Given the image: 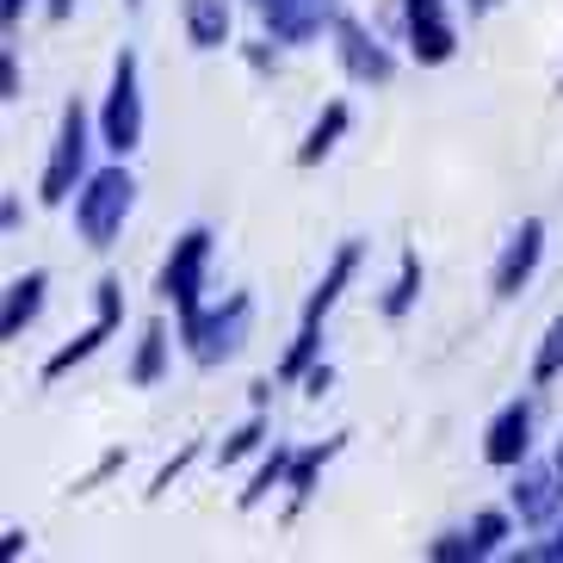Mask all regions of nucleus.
I'll return each mask as SVG.
<instances>
[{"label":"nucleus","mask_w":563,"mask_h":563,"mask_svg":"<svg viewBox=\"0 0 563 563\" xmlns=\"http://www.w3.org/2000/svg\"><path fill=\"white\" fill-rule=\"evenodd\" d=\"M329 37H334V56H341V68H347V81H360V87H384L390 75H397V56L384 51V44H378L372 32H365L360 19L341 13Z\"/></svg>","instance_id":"10"},{"label":"nucleus","mask_w":563,"mask_h":563,"mask_svg":"<svg viewBox=\"0 0 563 563\" xmlns=\"http://www.w3.org/2000/svg\"><path fill=\"white\" fill-rule=\"evenodd\" d=\"M520 563H563V527L551 539H539V545H520Z\"/></svg>","instance_id":"27"},{"label":"nucleus","mask_w":563,"mask_h":563,"mask_svg":"<svg viewBox=\"0 0 563 563\" xmlns=\"http://www.w3.org/2000/svg\"><path fill=\"white\" fill-rule=\"evenodd\" d=\"M124 7H143V0H124Z\"/></svg>","instance_id":"37"},{"label":"nucleus","mask_w":563,"mask_h":563,"mask_svg":"<svg viewBox=\"0 0 563 563\" xmlns=\"http://www.w3.org/2000/svg\"><path fill=\"white\" fill-rule=\"evenodd\" d=\"M341 446H347V433H334V440H316V446H303L298 459H291V483H285V489H291V508H303V501H310V489L322 483V471L341 459Z\"/></svg>","instance_id":"17"},{"label":"nucleus","mask_w":563,"mask_h":563,"mask_svg":"<svg viewBox=\"0 0 563 563\" xmlns=\"http://www.w3.org/2000/svg\"><path fill=\"white\" fill-rule=\"evenodd\" d=\"M489 7H496V0H471V13H489Z\"/></svg>","instance_id":"35"},{"label":"nucleus","mask_w":563,"mask_h":563,"mask_svg":"<svg viewBox=\"0 0 563 563\" xmlns=\"http://www.w3.org/2000/svg\"><path fill=\"white\" fill-rule=\"evenodd\" d=\"M291 459H298L291 446H273V452H266V459H261V471L249 477V489L235 496V508L249 514V508H261V501L273 496V489H285V483H291Z\"/></svg>","instance_id":"19"},{"label":"nucleus","mask_w":563,"mask_h":563,"mask_svg":"<svg viewBox=\"0 0 563 563\" xmlns=\"http://www.w3.org/2000/svg\"><path fill=\"white\" fill-rule=\"evenodd\" d=\"M180 19H186V44H192V51H223L230 32H235L230 0H186Z\"/></svg>","instance_id":"15"},{"label":"nucleus","mask_w":563,"mask_h":563,"mask_svg":"<svg viewBox=\"0 0 563 563\" xmlns=\"http://www.w3.org/2000/svg\"><path fill=\"white\" fill-rule=\"evenodd\" d=\"M527 452H532V402H508L489 421V433H483V459L496 464V471H520Z\"/></svg>","instance_id":"13"},{"label":"nucleus","mask_w":563,"mask_h":563,"mask_svg":"<svg viewBox=\"0 0 563 563\" xmlns=\"http://www.w3.org/2000/svg\"><path fill=\"white\" fill-rule=\"evenodd\" d=\"M199 452H205V446H199V440H186V446H180V452H174V459H167V464H162V471H155V483H150V501H162V496H167V489H174V477H180V471H186V464H192V459H199Z\"/></svg>","instance_id":"25"},{"label":"nucleus","mask_w":563,"mask_h":563,"mask_svg":"<svg viewBox=\"0 0 563 563\" xmlns=\"http://www.w3.org/2000/svg\"><path fill=\"white\" fill-rule=\"evenodd\" d=\"M347 124H353V112H347V100H329L322 112H316V124L303 131V143H298V167H322L334 150H341V136H347Z\"/></svg>","instance_id":"16"},{"label":"nucleus","mask_w":563,"mask_h":563,"mask_svg":"<svg viewBox=\"0 0 563 563\" xmlns=\"http://www.w3.org/2000/svg\"><path fill=\"white\" fill-rule=\"evenodd\" d=\"M508 508L520 514V527H545L551 514L563 508V471L558 464H520L508 489Z\"/></svg>","instance_id":"11"},{"label":"nucleus","mask_w":563,"mask_h":563,"mask_svg":"<svg viewBox=\"0 0 563 563\" xmlns=\"http://www.w3.org/2000/svg\"><path fill=\"white\" fill-rule=\"evenodd\" d=\"M415 298H421V254L402 249V254H397V279H390V291H384L378 310L390 316V322H402V316L415 310Z\"/></svg>","instance_id":"20"},{"label":"nucleus","mask_w":563,"mask_h":563,"mask_svg":"<svg viewBox=\"0 0 563 563\" xmlns=\"http://www.w3.org/2000/svg\"><path fill=\"white\" fill-rule=\"evenodd\" d=\"M167 322H143V334H136V353H131V384L136 390H155V384L167 378Z\"/></svg>","instance_id":"18"},{"label":"nucleus","mask_w":563,"mask_h":563,"mask_svg":"<svg viewBox=\"0 0 563 563\" xmlns=\"http://www.w3.org/2000/svg\"><path fill=\"white\" fill-rule=\"evenodd\" d=\"M131 205H136V180H131V167H124V155H118L112 167L87 174L81 192H75V235H81L93 254H106L118 235H124Z\"/></svg>","instance_id":"1"},{"label":"nucleus","mask_w":563,"mask_h":563,"mask_svg":"<svg viewBox=\"0 0 563 563\" xmlns=\"http://www.w3.org/2000/svg\"><path fill=\"white\" fill-rule=\"evenodd\" d=\"M100 150L112 155L143 150V63H136V51H118L112 63V87H106L100 106Z\"/></svg>","instance_id":"4"},{"label":"nucleus","mask_w":563,"mask_h":563,"mask_svg":"<svg viewBox=\"0 0 563 563\" xmlns=\"http://www.w3.org/2000/svg\"><path fill=\"white\" fill-rule=\"evenodd\" d=\"M508 527H514V508H483L477 520H471V545H477V563H483V558H496L501 539H508Z\"/></svg>","instance_id":"22"},{"label":"nucleus","mask_w":563,"mask_h":563,"mask_svg":"<svg viewBox=\"0 0 563 563\" xmlns=\"http://www.w3.org/2000/svg\"><path fill=\"white\" fill-rule=\"evenodd\" d=\"M118 464H124V452H106V459H100V464H93V471H87V477H81V483H75V496H81V489H93V483H100V477H112Z\"/></svg>","instance_id":"30"},{"label":"nucleus","mask_w":563,"mask_h":563,"mask_svg":"<svg viewBox=\"0 0 563 563\" xmlns=\"http://www.w3.org/2000/svg\"><path fill=\"white\" fill-rule=\"evenodd\" d=\"M211 249H217V235L205 230V223H192V230L174 235V249H167V261H162L155 291L174 303V316H180V322H192V316L205 310L199 291H205V273H211Z\"/></svg>","instance_id":"5"},{"label":"nucleus","mask_w":563,"mask_h":563,"mask_svg":"<svg viewBox=\"0 0 563 563\" xmlns=\"http://www.w3.org/2000/svg\"><path fill=\"white\" fill-rule=\"evenodd\" d=\"M249 322H254V298H249V291H230L217 310H199L192 322H180V341H186V353H192V365L211 372V365H223V360L242 353Z\"/></svg>","instance_id":"3"},{"label":"nucleus","mask_w":563,"mask_h":563,"mask_svg":"<svg viewBox=\"0 0 563 563\" xmlns=\"http://www.w3.org/2000/svg\"><path fill=\"white\" fill-rule=\"evenodd\" d=\"M25 7H32V0H0V25H7V32H13L19 19H25Z\"/></svg>","instance_id":"32"},{"label":"nucleus","mask_w":563,"mask_h":563,"mask_svg":"<svg viewBox=\"0 0 563 563\" xmlns=\"http://www.w3.org/2000/svg\"><path fill=\"white\" fill-rule=\"evenodd\" d=\"M261 446H266V421L254 415V421H242V428H235L223 446H217V464H242L249 452H261Z\"/></svg>","instance_id":"24"},{"label":"nucleus","mask_w":563,"mask_h":563,"mask_svg":"<svg viewBox=\"0 0 563 563\" xmlns=\"http://www.w3.org/2000/svg\"><path fill=\"white\" fill-rule=\"evenodd\" d=\"M44 291H51V273L44 266H32V273H19L13 285H7V303H0V341H19V334L37 322V310H44Z\"/></svg>","instance_id":"14"},{"label":"nucleus","mask_w":563,"mask_h":563,"mask_svg":"<svg viewBox=\"0 0 563 563\" xmlns=\"http://www.w3.org/2000/svg\"><path fill=\"white\" fill-rule=\"evenodd\" d=\"M0 230H7V235L19 230V199H13V192H7V199H0Z\"/></svg>","instance_id":"33"},{"label":"nucleus","mask_w":563,"mask_h":563,"mask_svg":"<svg viewBox=\"0 0 563 563\" xmlns=\"http://www.w3.org/2000/svg\"><path fill=\"white\" fill-rule=\"evenodd\" d=\"M433 563H477V545H471V532H440L428 545Z\"/></svg>","instance_id":"26"},{"label":"nucleus","mask_w":563,"mask_h":563,"mask_svg":"<svg viewBox=\"0 0 563 563\" xmlns=\"http://www.w3.org/2000/svg\"><path fill=\"white\" fill-rule=\"evenodd\" d=\"M0 100L7 106L19 100V56L13 51H0Z\"/></svg>","instance_id":"28"},{"label":"nucleus","mask_w":563,"mask_h":563,"mask_svg":"<svg viewBox=\"0 0 563 563\" xmlns=\"http://www.w3.org/2000/svg\"><path fill=\"white\" fill-rule=\"evenodd\" d=\"M558 93H563V81H558Z\"/></svg>","instance_id":"38"},{"label":"nucleus","mask_w":563,"mask_h":563,"mask_svg":"<svg viewBox=\"0 0 563 563\" xmlns=\"http://www.w3.org/2000/svg\"><path fill=\"white\" fill-rule=\"evenodd\" d=\"M316 353H322V329H316V322H298L291 347L279 353V384H303V372L316 365Z\"/></svg>","instance_id":"21"},{"label":"nucleus","mask_w":563,"mask_h":563,"mask_svg":"<svg viewBox=\"0 0 563 563\" xmlns=\"http://www.w3.org/2000/svg\"><path fill=\"white\" fill-rule=\"evenodd\" d=\"M551 378H563V316H551L545 341L532 353V384H551Z\"/></svg>","instance_id":"23"},{"label":"nucleus","mask_w":563,"mask_h":563,"mask_svg":"<svg viewBox=\"0 0 563 563\" xmlns=\"http://www.w3.org/2000/svg\"><path fill=\"white\" fill-rule=\"evenodd\" d=\"M93 303H100V316H93V329H81L75 341H68V347H56L51 360H44V384L68 378L75 365H87V360H93V353H100L106 341L118 334V322H124V285H118V279H100V285H93Z\"/></svg>","instance_id":"6"},{"label":"nucleus","mask_w":563,"mask_h":563,"mask_svg":"<svg viewBox=\"0 0 563 563\" xmlns=\"http://www.w3.org/2000/svg\"><path fill=\"white\" fill-rule=\"evenodd\" d=\"M360 261H365V242L360 235H347V242H334L329 266H322V279H316V291L303 298V322H316L322 329V316L341 303V291H347L353 279H360Z\"/></svg>","instance_id":"12"},{"label":"nucleus","mask_w":563,"mask_h":563,"mask_svg":"<svg viewBox=\"0 0 563 563\" xmlns=\"http://www.w3.org/2000/svg\"><path fill=\"white\" fill-rule=\"evenodd\" d=\"M402 32L421 68H440L459 56V25H452L446 0H402Z\"/></svg>","instance_id":"8"},{"label":"nucleus","mask_w":563,"mask_h":563,"mask_svg":"<svg viewBox=\"0 0 563 563\" xmlns=\"http://www.w3.org/2000/svg\"><path fill=\"white\" fill-rule=\"evenodd\" d=\"M539 261H545V217H520V230H514L508 242H501V254H496L489 291H496V298H520L527 279L539 273Z\"/></svg>","instance_id":"9"},{"label":"nucleus","mask_w":563,"mask_h":563,"mask_svg":"<svg viewBox=\"0 0 563 563\" xmlns=\"http://www.w3.org/2000/svg\"><path fill=\"white\" fill-rule=\"evenodd\" d=\"M44 13H51V19H56V25H63V19H68V13H75V0H44Z\"/></svg>","instance_id":"34"},{"label":"nucleus","mask_w":563,"mask_h":563,"mask_svg":"<svg viewBox=\"0 0 563 563\" xmlns=\"http://www.w3.org/2000/svg\"><path fill=\"white\" fill-rule=\"evenodd\" d=\"M87 155H93V118H87L81 100H68L63 118H56V143L51 162H44V180H37V199L44 205H68L87 180Z\"/></svg>","instance_id":"2"},{"label":"nucleus","mask_w":563,"mask_h":563,"mask_svg":"<svg viewBox=\"0 0 563 563\" xmlns=\"http://www.w3.org/2000/svg\"><path fill=\"white\" fill-rule=\"evenodd\" d=\"M266 19V37L285 44V51H298V44H316L322 32H334V19H341V0H254Z\"/></svg>","instance_id":"7"},{"label":"nucleus","mask_w":563,"mask_h":563,"mask_svg":"<svg viewBox=\"0 0 563 563\" xmlns=\"http://www.w3.org/2000/svg\"><path fill=\"white\" fill-rule=\"evenodd\" d=\"M329 384H334V365H322V360H316L310 372H303V397H322Z\"/></svg>","instance_id":"29"},{"label":"nucleus","mask_w":563,"mask_h":563,"mask_svg":"<svg viewBox=\"0 0 563 563\" xmlns=\"http://www.w3.org/2000/svg\"><path fill=\"white\" fill-rule=\"evenodd\" d=\"M32 551V532L25 527H7V539H0V558H25Z\"/></svg>","instance_id":"31"},{"label":"nucleus","mask_w":563,"mask_h":563,"mask_svg":"<svg viewBox=\"0 0 563 563\" xmlns=\"http://www.w3.org/2000/svg\"><path fill=\"white\" fill-rule=\"evenodd\" d=\"M558 471H563V446H558Z\"/></svg>","instance_id":"36"}]
</instances>
